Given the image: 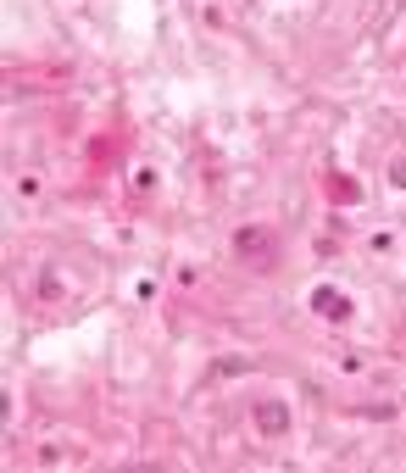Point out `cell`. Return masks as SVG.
Here are the masks:
<instances>
[{
  "label": "cell",
  "mask_w": 406,
  "mask_h": 473,
  "mask_svg": "<svg viewBox=\"0 0 406 473\" xmlns=\"http://www.w3.org/2000/svg\"><path fill=\"white\" fill-rule=\"evenodd\" d=\"M328 195H334V201H345V206H356V201H362L356 178H328Z\"/></svg>",
  "instance_id": "cell-4"
},
{
  "label": "cell",
  "mask_w": 406,
  "mask_h": 473,
  "mask_svg": "<svg viewBox=\"0 0 406 473\" xmlns=\"http://www.w3.org/2000/svg\"><path fill=\"white\" fill-rule=\"evenodd\" d=\"M390 178H395V189H406V156L390 161Z\"/></svg>",
  "instance_id": "cell-7"
},
{
  "label": "cell",
  "mask_w": 406,
  "mask_h": 473,
  "mask_svg": "<svg viewBox=\"0 0 406 473\" xmlns=\"http://www.w3.org/2000/svg\"><path fill=\"white\" fill-rule=\"evenodd\" d=\"M312 312H323L328 323H345V317H351V301H345L334 284H318V290H312Z\"/></svg>",
  "instance_id": "cell-3"
},
{
  "label": "cell",
  "mask_w": 406,
  "mask_h": 473,
  "mask_svg": "<svg viewBox=\"0 0 406 473\" xmlns=\"http://www.w3.org/2000/svg\"><path fill=\"white\" fill-rule=\"evenodd\" d=\"M34 295H39V301H62V279H56V273H39Z\"/></svg>",
  "instance_id": "cell-6"
},
{
  "label": "cell",
  "mask_w": 406,
  "mask_h": 473,
  "mask_svg": "<svg viewBox=\"0 0 406 473\" xmlns=\"http://www.w3.org/2000/svg\"><path fill=\"white\" fill-rule=\"evenodd\" d=\"M39 189H45L39 173H22V178H17V201H39Z\"/></svg>",
  "instance_id": "cell-5"
},
{
  "label": "cell",
  "mask_w": 406,
  "mask_h": 473,
  "mask_svg": "<svg viewBox=\"0 0 406 473\" xmlns=\"http://www.w3.org/2000/svg\"><path fill=\"white\" fill-rule=\"evenodd\" d=\"M250 418H256V434H284L290 429V406L284 401H256Z\"/></svg>",
  "instance_id": "cell-2"
},
{
  "label": "cell",
  "mask_w": 406,
  "mask_h": 473,
  "mask_svg": "<svg viewBox=\"0 0 406 473\" xmlns=\"http://www.w3.org/2000/svg\"><path fill=\"white\" fill-rule=\"evenodd\" d=\"M234 256L256 262V267H273L278 262V239L267 234V229H256V223H245V229H234Z\"/></svg>",
  "instance_id": "cell-1"
}]
</instances>
